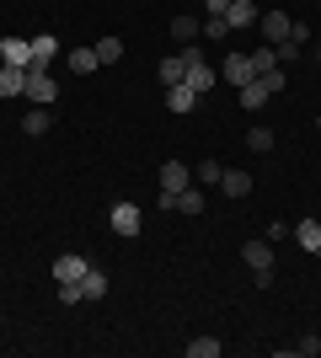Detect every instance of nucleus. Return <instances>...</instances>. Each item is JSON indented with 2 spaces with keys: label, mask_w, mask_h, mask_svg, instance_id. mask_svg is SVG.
<instances>
[{
  "label": "nucleus",
  "mask_w": 321,
  "mask_h": 358,
  "mask_svg": "<svg viewBox=\"0 0 321 358\" xmlns=\"http://www.w3.org/2000/svg\"><path fill=\"white\" fill-rule=\"evenodd\" d=\"M183 59H187V75H183V86H193L204 96V91L214 86V70L204 64V54H199V43H183Z\"/></svg>",
  "instance_id": "1"
},
{
  "label": "nucleus",
  "mask_w": 321,
  "mask_h": 358,
  "mask_svg": "<svg viewBox=\"0 0 321 358\" xmlns=\"http://www.w3.org/2000/svg\"><path fill=\"white\" fill-rule=\"evenodd\" d=\"M22 96H32V107H54L59 102V80L48 70H27V91Z\"/></svg>",
  "instance_id": "2"
},
{
  "label": "nucleus",
  "mask_w": 321,
  "mask_h": 358,
  "mask_svg": "<svg viewBox=\"0 0 321 358\" xmlns=\"http://www.w3.org/2000/svg\"><path fill=\"white\" fill-rule=\"evenodd\" d=\"M220 75H225L230 86H246V80H257V70H252V54L230 48V54H225V64H220Z\"/></svg>",
  "instance_id": "3"
},
{
  "label": "nucleus",
  "mask_w": 321,
  "mask_h": 358,
  "mask_svg": "<svg viewBox=\"0 0 321 358\" xmlns=\"http://www.w3.org/2000/svg\"><path fill=\"white\" fill-rule=\"evenodd\" d=\"M107 224H113L118 236H139V230H145V214H139V203H113Z\"/></svg>",
  "instance_id": "4"
},
{
  "label": "nucleus",
  "mask_w": 321,
  "mask_h": 358,
  "mask_svg": "<svg viewBox=\"0 0 321 358\" xmlns=\"http://www.w3.org/2000/svg\"><path fill=\"white\" fill-rule=\"evenodd\" d=\"M0 64L32 70V38H0Z\"/></svg>",
  "instance_id": "5"
},
{
  "label": "nucleus",
  "mask_w": 321,
  "mask_h": 358,
  "mask_svg": "<svg viewBox=\"0 0 321 358\" xmlns=\"http://www.w3.org/2000/svg\"><path fill=\"white\" fill-rule=\"evenodd\" d=\"M257 16H262V6H257V0H230L225 22H230V32H246V27H257Z\"/></svg>",
  "instance_id": "6"
},
{
  "label": "nucleus",
  "mask_w": 321,
  "mask_h": 358,
  "mask_svg": "<svg viewBox=\"0 0 321 358\" xmlns=\"http://www.w3.org/2000/svg\"><path fill=\"white\" fill-rule=\"evenodd\" d=\"M86 268H92V262H86V257H54V284H80V278H86Z\"/></svg>",
  "instance_id": "7"
},
{
  "label": "nucleus",
  "mask_w": 321,
  "mask_h": 358,
  "mask_svg": "<svg viewBox=\"0 0 321 358\" xmlns=\"http://www.w3.org/2000/svg\"><path fill=\"white\" fill-rule=\"evenodd\" d=\"M257 27H262V38H268V43H290V16H284V11H262Z\"/></svg>",
  "instance_id": "8"
},
{
  "label": "nucleus",
  "mask_w": 321,
  "mask_h": 358,
  "mask_svg": "<svg viewBox=\"0 0 321 358\" xmlns=\"http://www.w3.org/2000/svg\"><path fill=\"white\" fill-rule=\"evenodd\" d=\"M183 187H193V171L183 161H166L161 166V193H183Z\"/></svg>",
  "instance_id": "9"
},
{
  "label": "nucleus",
  "mask_w": 321,
  "mask_h": 358,
  "mask_svg": "<svg viewBox=\"0 0 321 358\" xmlns=\"http://www.w3.org/2000/svg\"><path fill=\"white\" fill-rule=\"evenodd\" d=\"M54 54H59V38H54V32H38V38H32V70H48Z\"/></svg>",
  "instance_id": "10"
},
{
  "label": "nucleus",
  "mask_w": 321,
  "mask_h": 358,
  "mask_svg": "<svg viewBox=\"0 0 321 358\" xmlns=\"http://www.w3.org/2000/svg\"><path fill=\"white\" fill-rule=\"evenodd\" d=\"M246 268L252 273H262V268H273V241H246Z\"/></svg>",
  "instance_id": "11"
},
{
  "label": "nucleus",
  "mask_w": 321,
  "mask_h": 358,
  "mask_svg": "<svg viewBox=\"0 0 321 358\" xmlns=\"http://www.w3.org/2000/svg\"><path fill=\"white\" fill-rule=\"evenodd\" d=\"M193 102H199V91H193V86H166V113L183 118V113H193Z\"/></svg>",
  "instance_id": "12"
},
{
  "label": "nucleus",
  "mask_w": 321,
  "mask_h": 358,
  "mask_svg": "<svg viewBox=\"0 0 321 358\" xmlns=\"http://www.w3.org/2000/svg\"><path fill=\"white\" fill-rule=\"evenodd\" d=\"M220 193H225V198H246V193H252V171H230V166H225Z\"/></svg>",
  "instance_id": "13"
},
{
  "label": "nucleus",
  "mask_w": 321,
  "mask_h": 358,
  "mask_svg": "<svg viewBox=\"0 0 321 358\" xmlns=\"http://www.w3.org/2000/svg\"><path fill=\"white\" fill-rule=\"evenodd\" d=\"M27 91V70H16V64H0V96H22Z\"/></svg>",
  "instance_id": "14"
},
{
  "label": "nucleus",
  "mask_w": 321,
  "mask_h": 358,
  "mask_svg": "<svg viewBox=\"0 0 321 358\" xmlns=\"http://www.w3.org/2000/svg\"><path fill=\"white\" fill-rule=\"evenodd\" d=\"M102 294H107V273L86 268V278H80V305H86V299H102Z\"/></svg>",
  "instance_id": "15"
},
{
  "label": "nucleus",
  "mask_w": 321,
  "mask_h": 358,
  "mask_svg": "<svg viewBox=\"0 0 321 358\" xmlns=\"http://www.w3.org/2000/svg\"><path fill=\"white\" fill-rule=\"evenodd\" d=\"M183 75H187L183 54H166V59H161V86H183Z\"/></svg>",
  "instance_id": "16"
},
{
  "label": "nucleus",
  "mask_w": 321,
  "mask_h": 358,
  "mask_svg": "<svg viewBox=\"0 0 321 358\" xmlns=\"http://www.w3.org/2000/svg\"><path fill=\"white\" fill-rule=\"evenodd\" d=\"M294 246L316 252V246H321V220H300V224H294Z\"/></svg>",
  "instance_id": "17"
},
{
  "label": "nucleus",
  "mask_w": 321,
  "mask_h": 358,
  "mask_svg": "<svg viewBox=\"0 0 321 358\" xmlns=\"http://www.w3.org/2000/svg\"><path fill=\"white\" fill-rule=\"evenodd\" d=\"M199 32H204L199 16H171V38H177V43H193Z\"/></svg>",
  "instance_id": "18"
},
{
  "label": "nucleus",
  "mask_w": 321,
  "mask_h": 358,
  "mask_svg": "<svg viewBox=\"0 0 321 358\" xmlns=\"http://www.w3.org/2000/svg\"><path fill=\"white\" fill-rule=\"evenodd\" d=\"M22 129H27L32 139H38V134H48V129H54V113H48V107H32L27 118H22Z\"/></svg>",
  "instance_id": "19"
},
{
  "label": "nucleus",
  "mask_w": 321,
  "mask_h": 358,
  "mask_svg": "<svg viewBox=\"0 0 321 358\" xmlns=\"http://www.w3.org/2000/svg\"><path fill=\"white\" fill-rule=\"evenodd\" d=\"M70 70H76V75H92V70H102L97 48H70Z\"/></svg>",
  "instance_id": "20"
},
{
  "label": "nucleus",
  "mask_w": 321,
  "mask_h": 358,
  "mask_svg": "<svg viewBox=\"0 0 321 358\" xmlns=\"http://www.w3.org/2000/svg\"><path fill=\"white\" fill-rule=\"evenodd\" d=\"M236 91H241V107H246V113H257V107L268 102V86H262V80H246V86H236Z\"/></svg>",
  "instance_id": "21"
},
{
  "label": "nucleus",
  "mask_w": 321,
  "mask_h": 358,
  "mask_svg": "<svg viewBox=\"0 0 321 358\" xmlns=\"http://www.w3.org/2000/svg\"><path fill=\"white\" fill-rule=\"evenodd\" d=\"M177 214H204V187H183L177 193Z\"/></svg>",
  "instance_id": "22"
},
{
  "label": "nucleus",
  "mask_w": 321,
  "mask_h": 358,
  "mask_svg": "<svg viewBox=\"0 0 321 358\" xmlns=\"http://www.w3.org/2000/svg\"><path fill=\"white\" fill-rule=\"evenodd\" d=\"M92 48H97V59H102V64H118L123 59V43H118V38H97Z\"/></svg>",
  "instance_id": "23"
},
{
  "label": "nucleus",
  "mask_w": 321,
  "mask_h": 358,
  "mask_svg": "<svg viewBox=\"0 0 321 358\" xmlns=\"http://www.w3.org/2000/svg\"><path fill=\"white\" fill-rule=\"evenodd\" d=\"M204 38H209V43H225V38H230V22H225V16H204Z\"/></svg>",
  "instance_id": "24"
},
{
  "label": "nucleus",
  "mask_w": 321,
  "mask_h": 358,
  "mask_svg": "<svg viewBox=\"0 0 321 358\" xmlns=\"http://www.w3.org/2000/svg\"><path fill=\"white\" fill-rule=\"evenodd\" d=\"M193 177H199V187H220V177H225V166H220V161H204L199 171H193Z\"/></svg>",
  "instance_id": "25"
},
{
  "label": "nucleus",
  "mask_w": 321,
  "mask_h": 358,
  "mask_svg": "<svg viewBox=\"0 0 321 358\" xmlns=\"http://www.w3.org/2000/svg\"><path fill=\"white\" fill-rule=\"evenodd\" d=\"M187 358H220V343H214V337H193V343H187Z\"/></svg>",
  "instance_id": "26"
},
{
  "label": "nucleus",
  "mask_w": 321,
  "mask_h": 358,
  "mask_svg": "<svg viewBox=\"0 0 321 358\" xmlns=\"http://www.w3.org/2000/svg\"><path fill=\"white\" fill-rule=\"evenodd\" d=\"M246 145L257 150V155H268L273 150V129H246Z\"/></svg>",
  "instance_id": "27"
},
{
  "label": "nucleus",
  "mask_w": 321,
  "mask_h": 358,
  "mask_svg": "<svg viewBox=\"0 0 321 358\" xmlns=\"http://www.w3.org/2000/svg\"><path fill=\"white\" fill-rule=\"evenodd\" d=\"M252 70H257V75L278 70V54H273V48H252Z\"/></svg>",
  "instance_id": "28"
},
{
  "label": "nucleus",
  "mask_w": 321,
  "mask_h": 358,
  "mask_svg": "<svg viewBox=\"0 0 321 358\" xmlns=\"http://www.w3.org/2000/svg\"><path fill=\"white\" fill-rule=\"evenodd\" d=\"M262 86H268V96H273V91H284L290 86V70H284V64H278V70H268V75H257Z\"/></svg>",
  "instance_id": "29"
},
{
  "label": "nucleus",
  "mask_w": 321,
  "mask_h": 358,
  "mask_svg": "<svg viewBox=\"0 0 321 358\" xmlns=\"http://www.w3.org/2000/svg\"><path fill=\"white\" fill-rule=\"evenodd\" d=\"M273 54H278V64H284V70H290V64L300 59V43H273Z\"/></svg>",
  "instance_id": "30"
},
{
  "label": "nucleus",
  "mask_w": 321,
  "mask_h": 358,
  "mask_svg": "<svg viewBox=\"0 0 321 358\" xmlns=\"http://www.w3.org/2000/svg\"><path fill=\"white\" fill-rule=\"evenodd\" d=\"M294 353H306V358H316V353H321V337H316V331H306V337H300V343H294Z\"/></svg>",
  "instance_id": "31"
},
{
  "label": "nucleus",
  "mask_w": 321,
  "mask_h": 358,
  "mask_svg": "<svg viewBox=\"0 0 321 358\" xmlns=\"http://www.w3.org/2000/svg\"><path fill=\"white\" fill-rule=\"evenodd\" d=\"M59 305H80V284H59Z\"/></svg>",
  "instance_id": "32"
},
{
  "label": "nucleus",
  "mask_w": 321,
  "mask_h": 358,
  "mask_svg": "<svg viewBox=\"0 0 321 358\" xmlns=\"http://www.w3.org/2000/svg\"><path fill=\"white\" fill-rule=\"evenodd\" d=\"M230 11V0H204V16H225Z\"/></svg>",
  "instance_id": "33"
},
{
  "label": "nucleus",
  "mask_w": 321,
  "mask_h": 358,
  "mask_svg": "<svg viewBox=\"0 0 321 358\" xmlns=\"http://www.w3.org/2000/svg\"><path fill=\"white\" fill-rule=\"evenodd\" d=\"M316 262H321V246H316Z\"/></svg>",
  "instance_id": "34"
},
{
  "label": "nucleus",
  "mask_w": 321,
  "mask_h": 358,
  "mask_svg": "<svg viewBox=\"0 0 321 358\" xmlns=\"http://www.w3.org/2000/svg\"><path fill=\"white\" fill-rule=\"evenodd\" d=\"M257 6H262V0H257Z\"/></svg>",
  "instance_id": "35"
}]
</instances>
